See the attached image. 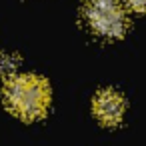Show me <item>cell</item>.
Returning <instances> with one entry per match:
<instances>
[{
	"mask_svg": "<svg viewBox=\"0 0 146 146\" xmlns=\"http://www.w3.org/2000/svg\"><path fill=\"white\" fill-rule=\"evenodd\" d=\"M86 24L102 38L116 40L128 30V16L118 0H86Z\"/></svg>",
	"mask_w": 146,
	"mask_h": 146,
	"instance_id": "7a4b0ae2",
	"label": "cell"
},
{
	"mask_svg": "<svg viewBox=\"0 0 146 146\" xmlns=\"http://www.w3.org/2000/svg\"><path fill=\"white\" fill-rule=\"evenodd\" d=\"M4 104L22 120H38L50 106V86L38 74L12 76L4 86Z\"/></svg>",
	"mask_w": 146,
	"mask_h": 146,
	"instance_id": "6da1fadb",
	"label": "cell"
},
{
	"mask_svg": "<svg viewBox=\"0 0 146 146\" xmlns=\"http://www.w3.org/2000/svg\"><path fill=\"white\" fill-rule=\"evenodd\" d=\"M20 66V58L16 54H8V52H0V78H12L16 74Z\"/></svg>",
	"mask_w": 146,
	"mask_h": 146,
	"instance_id": "277c9868",
	"label": "cell"
},
{
	"mask_svg": "<svg viewBox=\"0 0 146 146\" xmlns=\"http://www.w3.org/2000/svg\"><path fill=\"white\" fill-rule=\"evenodd\" d=\"M126 4L136 12H146V0H126Z\"/></svg>",
	"mask_w": 146,
	"mask_h": 146,
	"instance_id": "5b68a950",
	"label": "cell"
},
{
	"mask_svg": "<svg viewBox=\"0 0 146 146\" xmlns=\"http://www.w3.org/2000/svg\"><path fill=\"white\" fill-rule=\"evenodd\" d=\"M124 108H126V102H124L122 94H118L112 88L100 90L94 96V102H92L94 116L104 126H116V124H120L122 116H124Z\"/></svg>",
	"mask_w": 146,
	"mask_h": 146,
	"instance_id": "3957f363",
	"label": "cell"
}]
</instances>
